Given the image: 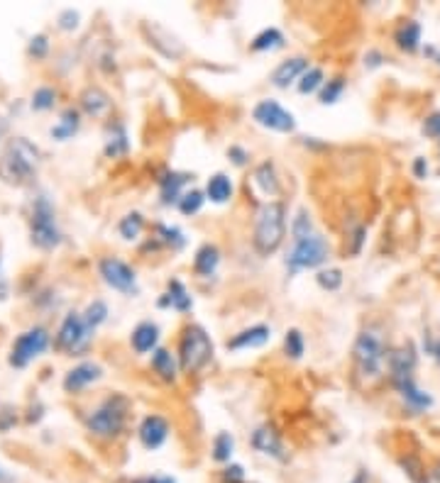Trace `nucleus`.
Instances as JSON below:
<instances>
[{
    "label": "nucleus",
    "instance_id": "obj_11",
    "mask_svg": "<svg viewBox=\"0 0 440 483\" xmlns=\"http://www.w3.org/2000/svg\"><path fill=\"white\" fill-rule=\"evenodd\" d=\"M93 329L86 327L84 315L79 313H69L64 318L59 327V334H56V347L66 349V352H81V349L88 344V337Z\"/></svg>",
    "mask_w": 440,
    "mask_h": 483
},
{
    "label": "nucleus",
    "instance_id": "obj_29",
    "mask_svg": "<svg viewBox=\"0 0 440 483\" xmlns=\"http://www.w3.org/2000/svg\"><path fill=\"white\" fill-rule=\"evenodd\" d=\"M142 229H145V220H142L140 213H130V215H125V218H123V222H120V234H123V239L132 242V239L140 237Z\"/></svg>",
    "mask_w": 440,
    "mask_h": 483
},
{
    "label": "nucleus",
    "instance_id": "obj_45",
    "mask_svg": "<svg viewBox=\"0 0 440 483\" xmlns=\"http://www.w3.org/2000/svg\"><path fill=\"white\" fill-rule=\"evenodd\" d=\"M416 176H421V179H423L425 174H428V164H425V159H416Z\"/></svg>",
    "mask_w": 440,
    "mask_h": 483
},
{
    "label": "nucleus",
    "instance_id": "obj_23",
    "mask_svg": "<svg viewBox=\"0 0 440 483\" xmlns=\"http://www.w3.org/2000/svg\"><path fill=\"white\" fill-rule=\"evenodd\" d=\"M81 108L88 115H93V117H100V115L108 113V108H110L108 93H103L100 88H86L84 93H81Z\"/></svg>",
    "mask_w": 440,
    "mask_h": 483
},
{
    "label": "nucleus",
    "instance_id": "obj_1",
    "mask_svg": "<svg viewBox=\"0 0 440 483\" xmlns=\"http://www.w3.org/2000/svg\"><path fill=\"white\" fill-rule=\"evenodd\" d=\"M286 234V208L279 200H267L260 208L255 220V249L260 252L262 256L274 254L281 247Z\"/></svg>",
    "mask_w": 440,
    "mask_h": 483
},
{
    "label": "nucleus",
    "instance_id": "obj_35",
    "mask_svg": "<svg viewBox=\"0 0 440 483\" xmlns=\"http://www.w3.org/2000/svg\"><path fill=\"white\" fill-rule=\"evenodd\" d=\"M343 90H345V81L338 76V79H333V81H328V83L320 88V103L323 105H333V103H338V98L343 95Z\"/></svg>",
    "mask_w": 440,
    "mask_h": 483
},
{
    "label": "nucleus",
    "instance_id": "obj_46",
    "mask_svg": "<svg viewBox=\"0 0 440 483\" xmlns=\"http://www.w3.org/2000/svg\"><path fill=\"white\" fill-rule=\"evenodd\" d=\"M147 483H176V481L171 476H152L147 478Z\"/></svg>",
    "mask_w": 440,
    "mask_h": 483
},
{
    "label": "nucleus",
    "instance_id": "obj_22",
    "mask_svg": "<svg viewBox=\"0 0 440 483\" xmlns=\"http://www.w3.org/2000/svg\"><path fill=\"white\" fill-rule=\"evenodd\" d=\"M220 264V252L218 247L213 245H203L198 252H196V259H194V271L198 276H213L215 269Z\"/></svg>",
    "mask_w": 440,
    "mask_h": 483
},
{
    "label": "nucleus",
    "instance_id": "obj_17",
    "mask_svg": "<svg viewBox=\"0 0 440 483\" xmlns=\"http://www.w3.org/2000/svg\"><path fill=\"white\" fill-rule=\"evenodd\" d=\"M252 444H255L257 452L267 454V457H274V459H284V447H281V439L279 434L274 432L272 427H257L255 434H252Z\"/></svg>",
    "mask_w": 440,
    "mask_h": 483
},
{
    "label": "nucleus",
    "instance_id": "obj_37",
    "mask_svg": "<svg viewBox=\"0 0 440 483\" xmlns=\"http://www.w3.org/2000/svg\"><path fill=\"white\" fill-rule=\"evenodd\" d=\"M315 281H318L320 288H325V290H338V288L343 286V271H340V269H323V271H318Z\"/></svg>",
    "mask_w": 440,
    "mask_h": 483
},
{
    "label": "nucleus",
    "instance_id": "obj_14",
    "mask_svg": "<svg viewBox=\"0 0 440 483\" xmlns=\"http://www.w3.org/2000/svg\"><path fill=\"white\" fill-rule=\"evenodd\" d=\"M100 376H103V369H100L98 364H93V361H84V364L74 366V369L66 374L64 388L69 391V393H79V391H84L86 386L98 381Z\"/></svg>",
    "mask_w": 440,
    "mask_h": 483
},
{
    "label": "nucleus",
    "instance_id": "obj_4",
    "mask_svg": "<svg viewBox=\"0 0 440 483\" xmlns=\"http://www.w3.org/2000/svg\"><path fill=\"white\" fill-rule=\"evenodd\" d=\"M352 359H355V369L360 376L365 379H377L384 369L386 361V349L382 337L375 332V329H365L360 332L355 342V349H352Z\"/></svg>",
    "mask_w": 440,
    "mask_h": 483
},
{
    "label": "nucleus",
    "instance_id": "obj_26",
    "mask_svg": "<svg viewBox=\"0 0 440 483\" xmlns=\"http://www.w3.org/2000/svg\"><path fill=\"white\" fill-rule=\"evenodd\" d=\"M418 42H421V25L418 22H404L396 32V44L406 51H416L418 49Z\"/></svg>",
    "mask_w": 440,
    "mask_h": 483
},
{
    "label": "nucleus",
    "instance_id": "obj_3",
    "mask_svg": "<svg viewBox=\"0 0 440 483\" xmlns=\"http://www.w3.org/2000/svg\"><path fill=\"white\" fill-rule=\"evenodd\" d=\"M37 166V149L25 140H17L8 147V152L0 159V179L8 183L22 186L32 179Z\"/></svg>",
    "mask_w": 440,
    "mask_h": 483
},
{
    "label": "nucleus",
    "instance_id": "obj_13",
    "mask_svg": "<svg viewBox=\"0 0 440 483\" xmlns=\"http://www.w3.org/2000/svg\"><path fill=\"white\" fill-rule=\"evenodd\" d=\"M272 339V329L267 325H255V327H247L242 332H237L233 339H228L226 347L230 352H240V349H257L265 347L267 342Z\"/></svg>",
    "mask_w": 440,
    "mask_h": 483
},
{
    "label": "nucleus",
    "instance_id": "obj_34",
    "mask_svg": "<svg viewBox=\"0 0 440 483\" xmlns=\"http://www.w3.org/2000/svg\"><path fill=\"white\" fill-rule=\"evenodd\" d=\"M105 318H108V308H105L103 300H93V303H91L88 308H86V313H84V322H86V327H88V329H95Z\"/></svg>",
    "mask_w": 440,
    "mask_h": 483
},
{
    "label": "nucleus",
    "instance_id": "obj_2",
    "mask_svg": "<svg viewBox=\"0 0 440 483\" xmlns=\"http://www.w3.org/2000/svg\"><path fill=\"white\" fill-rule=\"evenodd\" d=\"M213 357V342L203 327L189 325L179 339V366L184 374H198Z\"/></svg>",
    "mask_w": 440,
    "mask_h": 483
},
{
    "label": "nucleus",
    "instance_id": "obj_38",
    "mask_svg": "<svg viewBox=\"0 0 440 483\" xmlns=\"http://www.w3.org/2000/svg\"><path fill=\"white\" fill-rule=\"evenodd\" d=\"M54 98H56L54 90L47 88V85H42V88H37L35 95H32V108H35V110H49L52 105H54Z\"/></svg>",
    "mask_w": 440,
    "mask_h": 483
},
{
    "label": "nucleus",
    "instance_id": "obj_43",
    "mask_svg": "<svg viewBox=\"0 0 440 483\" xmlns=\"http://www.w3.org/2000/svg\"><path fill=\"white\" fill-rule=\"evenodd\" d=\"M76 20H79V13L66 10L64 15H61V27H64V30H71V27H76Z\"/></svg>",
    "mask_w": 440,
    "mask_h": 483
},
{
    "label": "nucleus",
    "instance_id": "obj_48",
    "mask_svg": "<svg viewBox=\"0 0 440 483\" xmlns=\"http://www.w3.org/2000/svg\"><path fill=\"white\" fill-rule=\"evenodd\" d=\"M3 478H6V473H3V468H0V481H3Z\"/></svg>",
    "mask_w": 440,
    "mask_h": 483
},
{
    "label": "nucleus",
    "instance_id": "obj_21",
    "mask_svg": "<svg viewBox=\"0 0 440 483\" xmlns=\"http://www.w3.org/2000/svg\"><path fill=\"white\" fill-rule=\"evenodd\" d=\"M205 198L215 205H226L228 200L233 198V183L226 174H215L208 179V186H205Z\"/></svg>",
    "mask_w": 440,
    "mask_h": 483
},
{
    "label": "nucleus",
    "instance_id": "obj_47",
    "mask_svg": "<svg viewBox=\"0 0 440 483\" xmlns=\"http://www.w3.org/2000/svg\"><path fill=\"white\" fill-rule=\"evenodd\" d=\"M352 483H365V473H360V476H357V478H355V481H352Z\"/></svg>",
    "mask_w": 440,
    "mask_h": 483
},
{
    "label": "nucleus",
    "instance_id": "obj_25",
    "mask_svg": "<svg viewBox=\"0 0 440 483\" xmlns=\"http://www.w3.org/2000/svg\"><path fill=\"white\" fill-rule=\"evenodd\" d=\"M152 369H155L164 381H174L176 379V359L171 357V352H166V349H157L155 357H152Z\"/></svg>",
    "mask_w": 440,
    "mask_h": 483
},
{
    "label": "nucleus",
    "instance_id": "obj_40",
    "mask_svg": "<svg viewBox=\"0 0 440 483\" xmlns=\"http://www.w3.org/2000/svg\"><path fill=\"white\" fill-rule=\"evenodd\" d=\"M47 49H49V42H47L45 35H37L30 40V54L32 56H45Z\"/></svg>",
    "mask_w": 440,
    "mask_h": 483
},
{
    "label": "nucleus",
    "instance_id": "obj_19",
    "mask_svg": "<svg viewBox=\"0 0 440 483\" xmlns=\"http://www.w3.org/2000/svg\"><path fill=\"white\" fill-rule=\"evenodd\" d=\"M157 339H159V327L155 322H140L132 329L130 342L137 354H147L157 347Z\"/></svg>",
    "mask_w": 440,
    "mask_h": 483
},
{
    "label": "nucleus",
    "instance_id": "obj_5",
    "mask_svg": "<svg viewBox=\"0 0 440 483\" xmlns=\"http://www.w3.org/2000/svg\"><path fill=\"white\" fill-rule=\"evenodd\" d=\"M328 254H330V247H328V242H325V237L313 232L304 239H296L294 249L286 256V266H289V271L315 269V266H320L328 259Z\"/></svg>",
    "mask_w": 440,
    "mask_h": 483
},
{
    "label": "nucleus",
    "instance_id": "obj_12",
    "mask_svg": "<svg viewBox=\"0 0 440 483\" xmlns=\"http://www.w3.org/2000/svg\"><path fill=\"white\" fill-rule=\"evenodd\" d=\"M169 437V423L162 415H147L140 425V442L145 449H159Z\"/></svg>",
    "mask_w": 440,
    "mask_h": 483
},
{
    "label": "nucleus",
    "instance_id": "obj_36",
    "mask_svg": "<svg viewBox=\"0 0 440 483\" xmlns=\"http://www.w3.org/2000/svg\"><path fill=\"white\" fill-rule=\"evenodd\" d=\"M313 222H311V215L306 210H299V215L294 218V224H291V234H294V242L296 239H304L308 234H313Z\"/></svg>",
    "mask_w": 440,
    "mask_h": 483
},
{
    "label": "nucleus",
    "instance_id": "obj_20",
    "mask_svg": "<svg viewBox=\"0 0 440 483\" xmlns=\"http://www.w3.org/2000/svg\"><path fill=\"white\" fill-rule=\"evenodd\" d=\"M186 181H189V176L176 174V171H166V174H162V179H159L162 203H164V205H171V203L179 205L181 195H184V193H181V188H184Z\"/></svg>",
    "mask_w": 440,
    "mask_h": 483
},
{
    "label": "nucleus",
    "instance_id": "obj_42",
    "mask_svg": "<svg viewBox=\"0 0 440 483\" xmlns=\"http://www.w3.org/2000/svg\"><path fill=\"white\" fill-rule=\"evenodd\" d=\"M228 156H230L233 164H237V166H245V161H247V152L240 149V147H230V149H228Z\"/></svg>",
    "mask_w": 440,
    "mask_h": 483
},
{
    "label": "nucleus",
    "instance_id": "obj_39",
    "mask_svg": "<svg viewBox=\"0 0 440 483\" xmlns=\"http://www.w3.org/2000/svg\"><path fill=\"white\" fill-rule=\"evenodd\" d=\"M159 234L166 245H171L174 249H181V247L186 245V239H184V234H181L179 227H166V224H159Z\"/></svg>",
    "mask_w": 440,
    "mask_h": 483
},
{
    "label": "nucleus",
    "instance_id": "obj_18",
    "mask_svg": "<svg viewBox=\"0 0 440 483\" xmlns=\"http://www.w3.org/2000/svg\"><path fill=\"white\" fill-rule=\"evenodd\" d=\"M252 186L260 190L265 198L269 195H279V179H276V171L272 161H265L255 169V176H252Z\"/></svg>",
    "mask_w": 440,
    "mask_h": 483
},
{
    "label": "nucleus",
    "instance_id": "obj_30",
    "mask_svg": "<svg viewBox=\"0 0 440 483\" xmlns=\"http://www.w3.org/2000/svg\"><path fill=\"white\" fill-rule=\"evenodd\" d=\"M76 127H79V115H76L74 110H66V113L61 115V125H56L54 130H52V137H56V140H69L76 132Z\"/></svg>",
    "mask_w": 440,
    "mask_h": 483
},
{
    "label": "nucleus",
    "instance_id": "obj_8",
    "mask_svg": "<svg viewBox=\"0 0 440 483\" xmlns=\"http://www.w3.org/2000/svg\"><path fill=\"white\" fill-rule=\"evenodd\" d=\"M252 117H255L257 125L267 127L272 132H281V135H289L296 130V117L279 105L276 100H260L252 110Z\"/></svg>",
    "mask_w": 440,
    "mask_h": 483
},
{
    "label": "nucleus",
    "instance_id": "obj_31",
    "mask_svg": "<svg viewBox=\"0 0 440 483\" xmlns=\"http://www.w3.org/2000/svg\"><path fill=\"white\" fill-rule=\"evenodd\" d=\"M325 85V81H323V71L320 69H308L306 71L304 76H301V81H299V93H304V95H308V93H315L318 88H323Z\"/></svg>",
    "mask_w": 440,
    "mask_h": 483
},
{
    "label": "nucleus",
    "instance_id": "obj_28",
    "mask_svg": "<svg viewBox=\"0 0 440 483\" xmlns=\"http://www.w3.org/2000/svg\"><path fill=\"white\" fill-rule=\"evenodd\" d=\"M233 449H235V439H233V434L220 432L218 437L213 439V459L215 461H230Z\"/></svg>",
    "mask_w": 440,
    "mask_h": 483
},
{
    "label": "nucleus",
    "instance_id": "obj_49",
    "mask_svg": "<svg viewBox=\"0 0 440 483\" xmlns=\"http://www.w3.org/2000/svg\"><path fill=\"white\" fill-rule=\"evenodd\" d=\"M438 354H440V347H438Z\"/></svg>",
    "mask_w": 440,
    "mask_h": 483
},
{
    "label": "nucleus",
    "instance_id": "obj_27",
    "mask_svg": "<svg viewBox=\"0 0 440 483\" xmlns=\"http://www.w3.org/2000/svg\"><path fill=\"white\" fill-rule=\"evenodd\" d=\"M284 44V37L276 27H267L260 35L252 40V51H269V49H279Z\"/></svg>",
    "mask_w": 440,
    "mask_h": 483
},
{
    "label": "nucleus",
    "instance_id": "obj_6",
    "mask_svg": "<svg viewBox=\"0 0 440 483\" xmlns=\"http://www.w3.org/2000/svg\"><path fill=\"white\" fill-rule=\"evenodd\" d=\"M125 410H127V403L120 395L105 400V403L88 418V429L93 434H98V437H116L123 429V423H125Z\"/></svg>",
    "mask_w": 440,
    "mask_h": 483
},
{
    "label": "nucleus",
    "instance_id": "obj_16",
    "mask_svg": "<svg viewBox=\"0 0 440 483\" xmlns=\"http://www.w3.org/2000/svg\"><path fill=\"white\" fill-rule=\"evenodd\" d=\"M145 30L152 32L150 44L155 47V49H159L164 56H169V59H179V56L184 54V44H181V42L176 40V37L171 35V32H166L164 27L152 25V30H150V27H145Z\"/></svg>",
    "mask_w": 440,
    "mask_h": 483
},
{
    "label": "nucleus",
    "instance_id": "obj_41",
    "mask_svg": "<svg viewBox=\"0 0 440 483\" xmlns=\"http://www.w3.org/2000/svg\"><path fill=\"white\" fill-rule=\"evenodd\" d=\"M242 478H245L242 466H228L226 471H223V481L226 483H242Z\"/></svg>",
    "mask_w": 440,
    "mask_h": 483
},
{
    "label": "nucleus",
    "instance_id": "obj_32",
    "mask_svg": "<svg viewBox=\"0 0 440 483\" xmlns=\"http://www.w3.org/2000/svg\"><path fill=\"white\" fill-rule=\"evenodd\" d=\"M304 349H306V344H304V334H301V329H289V332H286V337H284L286 357L301 359V357H304Z\"/></svg>",
    "mask_w": 440,
    "mask_h": 483
},
{
    "label": "nucleus",
    "instance_id": "obj_33",
    "mask_svg": "<svg viewBox=\"0 0 440 483\" xmlns=\"http://www.w3.org/2000/svg\"><path fill=\"white\" fill-rule=\"evenodd\" d=\"M203 203H205V195L201 193V190H186L179 200V210L184 215H196L203 208Z\"/></svg>",
    "mask_w": 440,
    "mask_h": 483
},
{
    "label": "nucleus",
    "instance_id": "obj_44",
    "mask_svg": "<svg viewBox=\"0 0 440 483\" xmlns=\"http://www.w3.org/2000/svg\"><path fill=\"white\" fill-rule=\"evenodd\" d=\"M425 483H440V464L430 468L428 476H425Z\"/></svg>",
    "mask_w": 440,
    "mask_h": 483
},
{
    "label": "nucleus",
    "instance_id": "obj_24",
    "mask_svg": "<svg viewBox=\"0 0 440 483\" xmlns=\"http://www.w3.org/2000/svg\"><path fill=\"white\" fill-rule=\"evenodd\" d=\"M159 305L162 308H174V310H189L191 305H194V300H191V295L186 293V288H184V284L181 281H171L169 284V293H164V298L159 300Z\"/></svg>",
    "mask_w": 440,
    "mask_h": 483
},
{
    "label": "nucleus",
    "instance_id": "obj_7",
    "mask_svg": "<svg viewBox=\"0 0 440 483\" xmlns=\"http://www.w3.org/2000/svg\"><path fill=\"white\" fill-rule=\"evenodd\" d=\"M59 229H56L54 210H52L49 200L40 198L32 213V242L42 249H52L59 245Z\"/></svg>",
    "mask_w": 440,
    "mask_h": 483
},
{
    "label": "nucleus",
    "instance_id": "obj_10",
    "mask_svg": "<svg viewBox=\"0 0 440 483\" xmlns=\"http://www.w3.org/2000/svg\"><path fill=\"white\" fill-rule=\"evenodd\" d=\"M100 276L113 290H120V293H137V274L125 264V261L116 259V256H108L98 264Z\"/></svg>",
    "mask_w": 440,
    "mask_h": 483
},
{
    "label": "nucleus",
    "instance_id": "obj_15",
    "mask_svg": "<svg viewBox=\"0 0 440 483\" xmlns=\"http://www.w3.org/2000/svg\"><path fill=\"white\" fill-rule=\"evenodd\" d=\"M308 69H311L308 59H304V56L286 59L274 69V74H272V83H274L276 88H289V85L294 83L296 79H301V76H304Z\"/></svg>",
    "mask_w": 440,
    "mask_h": 483
},
{
    "label": "nucleus",
    "instance_id": "obj_9",
    "mask_svg": "<svg viewBox=\"0 0 440 483\" xmlns=\"http://www.w3.org/2000/svg\"><path fill=\"white\" fill-rule=\"evenodd\" d=\"M47 344H49V334H47L45 329L42 327L27 329V332L20 334V337L15 339V344H13L10 364L17 366V369H22V366L30 364L32 359H37L42 352H45Z\"/></svg>",
    "mask_w": 440,
    "mask_h": 483
}]
</instances>
